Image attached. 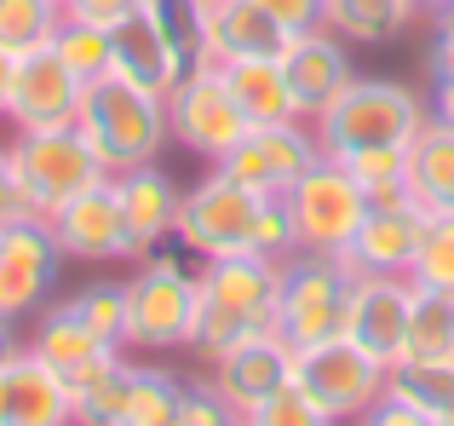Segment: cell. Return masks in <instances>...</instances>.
Listing matches in <instances>:
<instances>
[{
    "mask_svg": "<svg viewBox=\"0 0 454 426\" xmlns=\"http://www.w3.org/2000/svg\"><path fill=\"white\" fill-rule=\"evenodd\" d=\"M213 386L224 392V404H231L236 415H254L265 398H277L282 386H294V346L277 328L236 340L231 351L213 358Z\"/></svg>",
    "mask_w": 454,
    "mask_h": 426,
    "instance_id": "16",
    "label": "cell"
},
{
    "mask_svg": "<svg viewBox=\"0 0 454 426\" xmlns=\"http://www.w3.org/2000/svg\"><path fill=\"white\" fill-rule=\"evenodd\" d=\"M236 421L242 415L224 404V392L213 381H190L184 386V415H178V426H236Z\"/></svg>",
    "mask_w": 454,
    "mask_h": 426,
    "instance_id": "38",
    "label": "cell"
},
{
    "mask_svg": "<svg viewBox=\"0 0 454 426\" xmlns=\"http://www.w3.org/2000/svg\"><path fill=\"white\" fill-rule=\"evenodd\" d=\"M409 282L454 294V213H426V231H420V248H414Z\"/></svg>",
    "mask_w": 454,
    "mask_h": 426,
    "instance_id": "36",
    "label": "cell"
},
{
    "mask_svg": "<svg viewBox=\"0 0 454 426\" xmlns=\"http://www.w3.org/2000/svg\"><path fill=\"white\" fill-rule=\"evenodd\" d=\"M426 115L432 122L454 127V75H432V99H426Z\"/></svg>",
    "mask_w": 454,
    "mask_h": 426,
    "instance_id": "44",
    "label": "cell"
},
{
    "mask_svg": "<svg viewBox=\"0 0 454 426\" xmlns=\"http://www.w3.org/2000/svg\"><path fill=\"white\" fill-rule=\"evenodd\" d=\"M75 127L87 133V145L104 156L110 173L138 168V162H155L161 145L173 138V127H167V99L161 92L133 87V81H121V75L87 81Z\"/></svg>",
    "mask_w": 454,
    "mask_h": 426,
    "instance_id": "3",
    "label": "cell"
},
{
    "mask_svg": "<svg viewBox=\"0 0 454 426\" xmlns=\"http://www.w3.org/2000/svg\"><path fill=\"white\" fill-rule=\"evenodd\" d=\"M12 173H18V191H23V213L29 219H52L69 196H81L87 185L110 179L104 156L87 145L75 122L69 127H35V133L12 138Z\"/></svg>",
    "mask_w": 454,
    "mask_h": 426,
    "instance_id": "4",
    "label": "cell"
},
{
    "mask_svg": "<svg viewBox=\"0 0 454 426\" xmlns=\"http://www.w3.org/2000/svg\"><path fill=\"white\" fill-rule=\"evenodd\" d=\"M46 225H52L64 259H133V236H127L121 196H115V173L87 185L81 196H69Z\"/></svg>",
    "mask_w": 454,
    "mask_h": 426,
    "instance_id": "15",
    "label": "cell"
},
{
    "mask_svg": "<svg viewBox=\"0 0 454 426\" xmlns=\"http://www.w3.org/2000/svg\"><path fill=\"white\" fill-rule=\"evenodd\" d=\"M409 196L426 213H454V127L432 115L409 138Z\"/></svg>",
    "mask_w": 454,
    "mask_h": 426,
    "instance_id": "24",
    "label": "cell"
},
{
    "mask_svg": "<svg viewBox=\"0 0 454 426\" xmlns=\"http://www.w3.org/2000/svg\"><path fill=\"white\" fill-rule=\"evenodd\" d=\"M351 259L345 254H288L282 259V300H277V335L300 346L345 335V300H351Z\"/></svg>",
    "mask_w": 454,
    "mask_h": 426,
    "instance_id": "7",
    "label": "cell"
},
{
    "mask_svg": "<svg viewBox=\"0 0 454 426\" xmlns=\"http://www.w3.org/2000/svg\"><path fill=\"white\" fill-rule=\"evenodd\" d=\"M236 426H247V415H242V421H236Z\"/></svg>",
    "mask_w": 454,
    "mask_h": 426,
    "instance_id": "47",
    "label": "cell"
},
{
    "mask_svg": "<svg viewBox=\"0 0 454 426\" xmlns=\"http://www.w3.org/2000/svg\"><path fill=\"white\" fill-rule=\"evenodd\" d=\"M449 363L454 358V294L420 288L414 282V312H409V351L403 363Z\"/></svg>",
    "mask_w": 454,
    "mask_h": 426,
    "instance_id": "29",
    "label": "cell"
},
{
    "mask_svg": "<svg viewBox=\"0 0 454 426\" xmlns=\"http://www.w3.org/2000/svg\"><path fill=\"white\" fill-rule=\"evenodd\" d=\"M196 346V271L155 248L127 277V351H184Z\"/></svg>",
    "mask_w": 454,
    "mask_h": 426,
    "instance_id": "6",
    "label": "cell"
},
{
    "mask_svg": "<svg viewBox=\"0 0 454 426\" xmlns=\"http://www.w3.org/2000/svg\"><path fill=\"white\" fill-rule=\"evenodd\" d=\"M282 75H288L294 110H300L305 122H317V115L328 110L345 87H351L356 69H351L345 41L328 29V23H322V29H305V35H294V41L282 46Z\"/></svg>",
    "mask_w": 454,
    "mask_h": 426,
    "instance_id": "17",
    "label": "cell"
},
{
    "mask_svg": "<svg viewBox=\"0 0 454 426\" xmlns=\"http://www.w3.org/2000/svg\"><path fill=\"white\" fill-rule=\"evenodd\" d=\"M52 52L75 69L81 81H104L115 64V29H98V23H81V18H64L52 35Z\"/></svg>",
    "mask_w": 454,
    "mask_h": 426,
    "instance_id": "33",
    "label": "cell"
},
{
    "mask_svg": "<svg viewBox=\"0 0 454 426\" xmlns=\"http://www.w3.org/2000/svg\"><path fill=\"white\" fill-rule=\"evenodd\" d=\"M426 231V208L414 196H391V202H374L356 231V242L345 248L351 271H380V277H409L414 248H420Z\"/></svg>",
    "mask_w": 454,
    "mask_h": 426,
    "instance_id": "18",
    "label": "cell"
},
{
    "mask_svg": "<svg viewBox=\"0 0 454 426\" xmlns=\"http://www.w3.org/2000/svg\"><path fill=\"white\" fill-rule=\"evenodd\" d=\"M23 351H35V358H41L58 381H69V386L87 381L92 369H104L110 358H121L115 346H104V340L81 323V312L69 300L64 305H41V312H35V328H29V340H23Z\"/></svg>",
    "mask_w": 454,
    "mask_h": 426,
    "instance_id": "19",
    "label": "cell"
},
{
    "mask_svg": "<svg viewBox=\"0 0 454 426\" xmlns=\"http://www.w3.org/2000/svg\"><path fill=\"white\" fill-rule=\"evenodd\" d=\"M409 312H414V282L409 277H380V271H356L351 300H345V340L368 351L374 363L397 369L409 351Z\"/></svg>",
    "mask_w": 454,
    "mask_h": 426,
    "instance_id": "12",
    "label": "cell"
},
{
    "mask_svg": "<svg viewBox=\"0 0 454 426\" xmlns=\"http://www.w3.org/2000/svg\"><path fill=\"white\" fill-rule=\"evenodd\" d=\"M386 381H391L386 363H374L368 351H356L345 335L322 340V346H300V351H294V386H300V392L333 426H345V421L363 415V409L386 392Z\"/></svg>",
    "mask_w": 454,
    "mask_h": 426,
    "instance_id": "9",
    "label": "cell"
},
{
    "mask_svg": "<svg viewBox=\"0 0 454 426\" xmlns=\"http://www.w3.org/2000/svg\"><path fill=\"white\" fill-rule=\"evenodd\" d=\"M58 6H64V0H58Z\"/></svg>",
    "mask_w": 454,
    "mask_h": 426,
    "instance_id": "49",
    "label": "cell"
},
{
    "mask_svg": "<svg viewBox=\"0 0 454 426\" xmlns=\"http://www.w3.org/2000/svg\"><path fill=\"white\" fill-rule=\"evenodd\" d=\"M115 196H121V213H127L133 259H145L161 242H173V225H178V202H184V191L167 179V168H155V162L121 168V173H115Z\"/></svg>",
    "mask_w": 454,
    "mask_h": 426,
    "instance_id": "20",
    "label": "cell"
},
{
    "mask_svg": "<svg viewBox=\"0 0 454 426\" xmlns=\"http://www.w3.org/2000/svg\"><path fill=\"white\" fill-rule=\"evenodd\" d=\"M351 426H432V415H426V409H414L409 398H397V392H380Z\"/></svg>",
    "mask_w": 454,
    "mask_h": 426,
    "instance_id": "41",
    "label": "cell"
},
{
    "mask_svg": "<svg viewBox=\"0 0 454 426\" xmlns=\"http://www.w3.org/2000/svg\"><path fill=\"white\" fill-rule=\"evenodd\" d=\"M167 127H173V138L184 150H196L201 162H224L231 145L247 133V115L236 110V92H231V81H224V69L213 64V58L173 81V92H167Z\"/></svg>",
    "mask_w": 454,
    "mask_h": 426,
    "instance_id": "10",
    "label": "cell"
},
{
    "mask_svg": "<svg viewBox=\"0 0 454 426\" xmlns=\"http://www.w3.org/2000/svg\"><path fill=\"white\" fill-rule=\"evenodd\" d=\"M282 208H288V225H294V254H345L374 202H368V191L345 173V162L322 156L317 168L282 196Z\"/></svg>",
    "mask_w": 454,
    "mask_h": 426,
    "instance_id": "8",
    "label": "cell"
},
{
    "mask_svg": "<svg viewBox=\"0 0 454 426\" xmlns=\"http://www.w3.org/2000/svg\"><path fill=\"white\" fill-rule=\"evenodd\" d=\"M75 404V426H127V404H133V363L110 358L104 369H92L87 381L69 386Z\"/></svg>",
    "mask_w": 454,
    "mask_h": 426,
    "instance_id": "28",
    "label": "cell"
},
{
    "mask_svg": "<svg viewBox=\"0 0 454 426\" xmlns=\"http://www.w3.org/2000/svg\"><path fill=\"white\" fill-rule=\"evenodd\" d=\"M345 173L368 191V202H391L409 196V145H374V150H345Z\"/></svg>",
    "mask_w": 454,
    "mask_h": 426,
    "instance_id": "32",
    "label": "cell"
},
{
    "mask_svg": "<svg viewBox=\"0 0 454 426\" xmlns=\"http://www.w3.org/2000/svg\"><path fill=\"white\" fill-rule=\"evenodd\" d=\"M282 300V259L270 254H219L196 271V346L201 358H219L236 340L277 328Z\"/></svg>",
    "mask_w": 454,
    "mask_h": 426,
    "instance_id": "2",
    "label": "cell"
},
{
    "mask_svg": "<svg viewBox=\"0 0 454 426\" xmlns=\"http://www.w3.org/2000/svg\"><path fill=\"white\" fill-rule=\"evenodd\" d=\"M247 426H333V421L322 415L317 404H310L300 386H282L277 398H265V404L247 415Z\"/></svg>",
    "mask_w": 454,
    "mask_h": 426,
    "instance_id": "37",
    "label": "cell"
},
{
    "mask_svg": "<svg viewBox=\"0 0 454 426\" xmlns=\"http://www.w3.org/2000/svg\"><path fill=\"white\" fill-rule=\"evenodd\" d=\"M81 92H87V81H81L52 46H35V52L18 58L6 122L18 127V133H35V127H69L81 115Z\"/></svg>",
    "mask_w": 454,
    "mask_h": 426,
    "instance_id": "14",
    "label": "cell"
},
{
    "mask_svg": "<svg viewBox=\"0 0 454 426\" xmlns=\"http://www.w3.org/2000/svg\"><path fill=\"white\" fill-rule=\"evenodd\" d=\"M224 81L236 92V110L247 115V127H282V122H305L294 110L288 75H282V58H242V64H219Z\"/></svg>",
    "mask_w": 454,
    "mask_h": 426,
    "instance_id": "23",
    "label": "cell"
},
{
    "mask_svg": "<svg viewBox=\"0 0 454 426\" xmlns=\"http://www.w3.org/2000/svg\"><path fill=\"white\" fill-rule=\"evenodd\" d=\"M184 386L173 369L155 363H133V404H127V426H178L184 415Z\"/></svg>",
    "mask_w": 454,
    "mask_h": 426,
    "instance_id": "31",
    "label": "cell"
},
{
    "mask_svg": "<svg viewBox=\"0 0 454 426\" xmlns=\"http://www.w3.org/2000/svg\"><path fill=\"white\" fill-rule=\"evenodd\" d=\"M145 18L167 41L178 75L207 64V0H145Z\"/></svg>",
    "mask_w": 454,
    "mask_h": 426,
    "instance_id": "27",
    "label": "cell"
},
{
    "mask_svg": "<svg viewBox=\"0 0 454 426\" xmlns=\"http://www.w3.org/2000/svg\"><path fill=\"white\" fill-rule=\"evenodd\" d=\"M64 18L98 23V29H121V23L145 18V0H64Z\"/></svg>",
    "mask_w": 454,
    "mask_h": 426,
    "instance_id": "39",
    "label": "cell"
},
{
    "mask_svg": "<svg viewBox=\"0 0 454 426\" xmlns=\"http://www.w3.org/2000/svg\"><path fill=\"white\" fill-rule=\"evenodd\" d=\"M288 35L277 29L259 0H207V58L242 64V58H282Z\"/></svg>",
    "mask_w": 454,
    "mask_h": 426,
    "instance_id": "22",
    "label": "cell"
},
{
    "mask_svg": "<svg viewBox=\"0 0 454 426\" xmlns=\"http://www.w3.org/2000/svg\"><path fill=\"white\" fill-rule=\"evenodd\" d=\"M23 351V340H18V328H12V317H0V369H6L12 358Z\"/></svg>",
    "mask_w": 454,
    "mask_h": 426,
    "instance_id": "46",
    "label": "cell"
},
{
    "mask_svg": "<svg viewBox=\"0 0 454 426\" xmlns=\"http://www.w3.org/2000/svg\"><path fill=\"white\" fill-rule=\"evenodd\" d=\"M110 75L133 81V87H145V92H161V99L173 92L178 64H173V52H167V41L155 35L150 18H133V23L115 29V64H110Z\"/></svg>",
    "mask_w": 454,
    "mask_h": 426,
    "instance_id": "25",
    "label": "cell"
},
{
    "mask_svg": "<svg viewBox=\"0 0 454 426\" xmlns=\"http://www.w3.org/2000/svg\"><path fill=\"white\" fill-rule=\"evenodd\" d=\"M12 75H18V52L0 46V115H6V104H12Z\"/></svg>",
    "mask_w": 454,
    "mask_h": 426,
    "instance_id": "45",
    "label": "cell"
},
{
    "mask_svg": "<svg viewBox=\"0 0 454 426\" xmlns=\"http://www.w3.org/2000/svg\"><path fill=\"white\" fill-rule=\"evenodd\" d=\"M173 242L196 259H219V254H270L288 259L294 254V225L282 196H259L242 179H231L224 168H207L178 202Z\"/></svg>",
    "mask_w": 454,
    "mask_h": 426,
    "instance_id": "1",
    "label": "cell"
},
{
    "mask_svg": "<svg viewBox=\"0 0 454 426\" xmlns=\"http://www.w3.org/2000/svg\"><path fill=\"white\" fill-rule=\"evenodd\" d=\"M64 265V248H58L52 225L46 219H12L0 231V317H29L46 305Z\"/></svg>",
    "mask_w": 454,
    "mask_h": 426,
    "instance_id": "13",
    "label": "cell"
},
{
    "mask_svg": "<svg viewBox=\"0 0 454 426\" xmlns=\"http://www.w3.org/2000/svg\"><path fill=\"white\" fill-rule=\"evenodd\" d=\"M259 6L270 12V18H277V29L288 35H305V29H322V23H328V0H259Z\"/></svg>",
    "mask_w": 454,
    "mask_h": 426,
    "instance_id": "40",
    "label": "cell"
},
{
    "mask_svg": "<svg viewBox=\"0 0 454 426\" xmlns=\"http://www.w3.org/2000/svg\"><path fill=\"white\" fill-rule=\"evenodd\" d=\"M12 219H29V213H23V191H18V173H12V150L0 145V225Z\"/></svg>",
    "mask_w": 454,
    "mask_h": 426,
    "instance_id": "43",
    "label": "cell"
},
{
    "mask_svg": "<svg viewBox=\"0 0 454 426\" xmlns=\"http://www.w3.org/2000/svg\"><path fill=\"white\" fill-rule=\"evenodd\" d=\"M386 392L409 398L414 409H426L432 426H454V358L449 363H397L386 381Z\"/></svg>",
    "mask_w": 454,
    "mask_h": 426,
    "instance_id": "30",
    "label": "cell"
},
{
    "mask_svg": "<svg viewBox=\"0 0 454 426\" xmlns=\"http://www.w3.org/2000/svg\"><path fill=\"white\" fill-rule=\"evenodd\" d=\"M317 138L328 156L345 150H374V145H409L426 127V104L414 99L403 81H380V75H351V87L317 115Z\"/></svg>",
    "mask_w": 454,
    "mask_h": 426,
    "instance_id": "5",
    "label": "cell"
},
{
    "mask_svg": "<svg viewBox=\"0 0 454 426\" xmlns=\"http://www.w3.org/2000/svg\"><path fill=\"white\" fill-rule=\"evenodd\" d=\"M64 6L58 0H0V46L6 52H35V46H52Z\"/></svg>",
    "mask_w": 454,
    "mask_h": 426,
    "instance_id": "34",
    "label": "cell"
},
{
    "mask_svg": "<svg viewBox=\"0 0 454 426\" xmlns=\"http://www.w3.org/2000/svg\"><path fill=\"white\" fill-rule=\"evenodd\" d=\"M322 156H328V150H322L317 127L282 122V127H247L231 145V156L213 162V168H224L231 179H242L247 191H259V196H288Z\"/></svg>",
    "mask_w": 454,
    "mask_h": 426,
    "instance_id": "11",
    "label": "cell"
},
{
    "mask_svg": "<svg viewBox=\"0 0 454 426\" xmlns=\"http://www.w3.org/2000/svg\"><path fill=\"white\" fill-rule=\"evenodd\" d=\"M69 305L81 312V323H87L104 346L127 351V282L98 277V282H87L81 294H69Z\"/></svg>",
    "mask_w": 454,
    "mask_h": 426,
    "instance_id": "35",
    "label": "cell"
},
{
    "mask_svg": "<svg viewBox=\"0 0 454 426\" xmlns=\"http://www.w3.org/2000/svg\"><path fill=\"white\" fill-rule=\"evenodd\" d=\"M0 231H6V225H0Z\"/></svg>",
    "mask_w": 454,
    "mask_h": 426,
    "instance_id": "48",
    "label": "cell"
},
{
    "mask_svg": "<svg viewBox=\"0 0 454 426\" xmlns=\"http://www.w3.org/2000/svg\"><path fill=\"white\" fill-rule=\"evenodd\" d=\"M414 12L420 0H328V29L356 46H386L414 29Z\"/></svg>",
    "mask_w": 454,
    "mask_h": 426,
    "instance_id": "26",
    "label": "cell"
},
{
    "mask_svg": "<svg viewBox=\"0 0 454 426\" xmlns=\"http://www.w3.org/2000/svg\"><path fill=\"white\" fill-rule=\"evenodd\" d=\"M0 426H75L69 381H58L35 351H18L0 369Z\"/></svg>",
    "mask_w": 454,
    "mask_h": 426,
    "instance_id": "21",
    "label": "cell"
},
{
    "mask_svg": "<svg viewBox=\"0 0 454 426\" xmlns=\"http://www.w3.org/2000/svg\"><path fill=\"white\" fill-rule=\"evenodd\" d=\"M426 64H432V75H454V12H437L432 46H426Z\"/></svg>",
    "mask_w": 454,
    "mask_h": 426,
    "instance_id": "42",
    "label": "cell"
}]
</instances>
